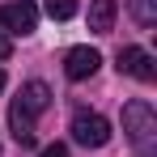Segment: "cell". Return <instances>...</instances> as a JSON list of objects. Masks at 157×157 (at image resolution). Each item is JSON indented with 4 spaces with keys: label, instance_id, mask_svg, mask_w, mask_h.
<instances>
[{
    "label": "cell",
    "instance_id": "cell-1",
    "mask_svg": "<svg viewBox=\"0 0 157 157\" xmlns=\"http://www.w3.org/2000/svg\"><path fill=\"white\" fill-rule=\"evenodd\" d=\"M123 132H128V140L140 153H153L157 149V115H153V106L140 102V98H132L123 106Z\"/></svg>",
    "mask_w": 157,
    "mask_h": 157
},
{
    "label": "cell",
    "instance_id": "cell-2",
    "mask_svg": "<svg viewBox=\"0 0 157 157\" xmlns=\"http://www.w3.org/2000/svg\"><path fill=\"white\" fill-rule=\"evenodd\" d=\"M72 140L85 144V149H102L106 140H110V123H106L102 115H94V110H81L77 119H72Z\"/></svg>",
    "mask_w": 157,
    "mask_h": 157
},
{
    "label": "cell",
    "instance_id": "cell-3",
    "mask_svg": "<svg viewBox=\"0 0 157 157\" xmlns=\"http://www.w3.org/2000/svg\"><path fill=\"white\" fill-rule=\"evenodd\" d=\"M34 26H38V9L30 0H13V4L0 9V30L4 34H34Z\"/></svg>",
    "mask_w": 157,
    "mask_h": 157
},
{
    "label": "cell",
    "instance_id": "cell-4",
    "mask_svg": "<svg viewBox=\"0 0 157 157\" xmlns=\"http://www.w3.org/2000/svg\"><path fill=\"white\" fill-rule=\"evenodd\" d=\"M119 72H128V77L136 81H157V68H153V55L144 51V47H123L119 51Z\"/></svg>",
    "mask_w": 157,
    "mask_h": 157
},
{
    "label": "cell",
    "instance_id": "cell-5",
    "mask_svg": "<svg viewBox=\"0 0 157 157\" xmlns=\"http://www.w3.org/2000/svg\"><path fill=\"white\" fill-rule=\"evenodd\" d=\"M98 64H102V55L94 47H72L68 59H64V72H68V81H85V77L98 72Z\"/></svg>",
    "mask_w": 157,
    "mask_h": 157
},
{
    "label": "cell",
    "instance_id": "cell-6",
    "mask_svg": "<svg viewBox=\"0 0 157 157\" xmlns=\"http://www.w3.org/2000/svg\"><path fill=\"white\" fill-rule=\"evenodd\" d=\"M17 106L34 119V115H43V110L51 106V89H47L43 81H26V85H21V94H17Z\"/></svg>",
    "mask_w": 157,
    "mask_h": 157
},
{
    "label": "cell",
    "instance_id": "cell-7",
    "mask_svg": "<svg viewBox=\"0 0 157 157\" xmlns=\"http://www.w3.org/2000/svg\"><path fill=\"white\" fill-rule=\"evenodd\" d=\"M115 13H119V0H89V30L94 34H110L115 30Z\"/></svg>",
    "mask_w": 157,
    "mask_h": 157
},
{
    "label": "cell",
    "instance_id": "cell-8",
    "mask_svg": "<svg viewBox=\"0 0 157 157\" xmlns=\"http://www.w3.org/2000/svg\"><path fill=\"white\" fill-rule=\"evenodd\" d=\"M9 128H13V140H17L21 149H30V144H34V119H30L17 102L9 106Z\"/></svg>",
    "mask_w": 157,
    "mask_h": 157
},
{
    "label": "cell",
    "instance_id": "cell-9",
    "mask_svg": "<svg viewBox=\"0 0 157 157\" xmlns=\"http://www.w3.org/2000/svg\"><path fill=\"white\" fill-rule=\"evenodd\" d=\"M128 9H132V17H136V26H157V0H128Z\"/></svg>",
    "mask_w": 157,
    "mask_h": 157
},
{
    "label": "cell",
    "instance_id": "cell-10",
    "mask_svg": "<svg viewBox=\"0 0 157 157\" xmlns=\"http://www.w3.org/2000/svg\"><path fill=\"white\" fill-rule=\"evenodd\" d=\"M77 4L81 0H47V13H51L55 21H68V17L77 13Z\"/></svg>",
    "mask_w": 157,
    "mask_h": 157
},
{
    "label": "cell",
    "instance_id": "cell-11",
    "mask_svg": "<svg viewBox=\"0 0 157 157\" xmlns=\"http://www.w3.org/2000/svg\"><path fill=\"white\" fill-rule=\"evenodd\" d=\"M43 157H68V144H47Z\"/></svg>",
    "mask_w": 157,
    "mask_h": 157
},
{
    "label": "cell",
    "instance_id": "cell-12",
    "mask_svg": "<svg viewBox=\"0 0 157 157\" xmlns=\"http://www.w3.org/2000/svg\"><path fill=\"white\" fill-rule=\"evenodd\" d=\"M9 51H13V43H9V34H0V59H9Z\"/></svg>",
    "mask_w": 157,
    "mask_h": 157
},
{
    "label": "cell",
    "instance_id": "cell-13",
    "mask_svg": "<svg viewBox=\"0 0 157 157\" xmlns=\"http://www.w3.org/2000/svg\"><path fill=\"white\" fill-rule=\"evenodd\" d=\"M0 94H4V68H0Z\"/></svg>",
    "mask_w": 157,
    "mask_h": 157
}]
</instances>
